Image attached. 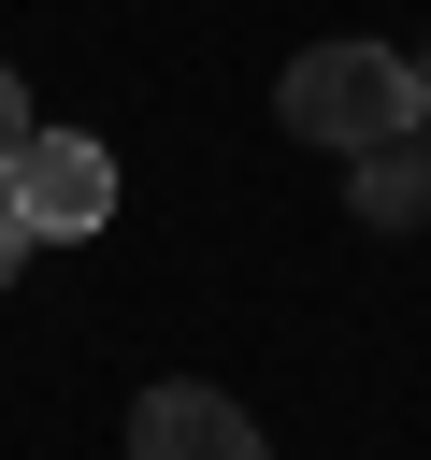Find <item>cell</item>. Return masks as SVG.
I'll return each mask as SVG.
<instances>
[{"label": "cell", "instance_id": "obj_2", "mask_svg": "<svg viewBox=\"0 0 431 460\" xmlns=\"http://www.w3.org/2000/svg\"><path fill=\"white\" fill-rule=\"evenodd\" d=\"M0 201H14L43 244H86V230L115 216V158H101L86 129H29V144H14V172H0Z\"/></svg>", "mask_w": 431, "mask_h": 460}, {"label": "cell", "instance_id": "obj_4", "mask_svg": "<svg viewBox=\"0 0 431 460\" xmlns=\"http://www.w3.org/2000/svg\"><path fill=\"white\" fill-rule=\"evenodd\" d=\"M345 187H359V230H431V129L345 158Z\"/></svg>", "mask_w": 431, "mask_h": 460}, {"label": "cell", "instance_id": "obj_6", "mask_svg": "<svg viewBox=\"0 0 431 460\" xmlns=\"http://www.w3.org/2000/svg\"><path fill=\"white\" fill-rule=\"evenodd\" d=\"M29 244H43V230H29V216H14V201H0V288H14V273H29Z\"/></svg>", "mask_w": 431, "mask_h": 460}, {"label": "cell", "instance_id": "obj_3", "mask_svg": "<svg viewBox=\"0 0 431 460\" xmlns=\"http://www.w3.org/2000/svg\"><path fill=\"white\" fill-rule=\"evenodd\" d=\"M129 460H273V446H259V417H244L230 388H201V374H158V388L129 402Z\"/></svg>", "mask_w": 431, "mask_h": 460}, {"label": "cell", "instance_id": "obj_5", "mask_svg": "<svg viewBox=\"0 0 431 460\" xmlns=\"http://www.w3.org/2000/svg\"><path fill=\"white\" fill-rule=\"evenodd\" d=\"M29 129H43V115H29V86L0 72V172H14V144H29Z\"/></svg>", "mask_w": 431, "mask_h": 460}, {"label": "cell", "instance_id": "obj_1", "mask_svg": "<svg viewBox=\"0 0 431 460\" xmlns=\"http://www.w3.org/2000/svg\"><path fill=\"white\" fill-rule=\"evenodd\" d=\"M273 115H287L316 158H374V144L417 129V58H402V43H302V58L273 72Z\"/></svg>", "mask_w": 431, "mask_h": 460}, {"label": "cell", "instance_id": "obj_7", "mask_svg": "<svg viewBox=\"0 0 431 460\" xmlns=\"http://www.w3.org/2000/svg\"><path fill=\"white\" fill-rule=\"evenodd\" d=\"M417 129H431V58H417Z\"/></svg>", "mask_w": 431, "mask_h": 460}]
</instances>
